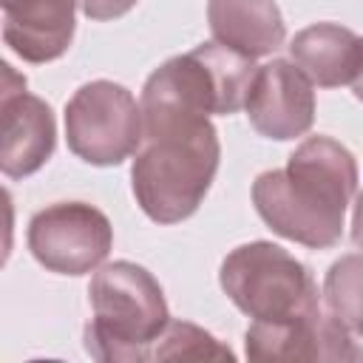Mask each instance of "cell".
Listing matches in <instances>:
<instances>
[{"label":"cell","mask_w":363,"mask_h":363,"mask_svg":"<svg viewBox=\"0 0 363 363\" xmlns=\"http://www.w3.org/2000/svg\"><path fill=\"white\" fill-rule=\"evenodd\" d=\"M0 170L9 179L37 173L54 153L57 122L45 99L26 91V77L3 62L0 88Z\"/></svg>","instance_id":"ba28073f"},{"label":"cell","mask_w":363,"mask_h":363,"mask_svg":"<svg viewBox=\"0 0 363 363\" xmlns=\"http://www.w3.org/2000/svg\"><path fill=\"white\" fill-rule=\"evenodd\" d=\"M323 306L343 329L363 337V252L340 255L329 267L323 278Z\"/></svg>","instance_id":"5bb4252c"},{"label":"cell","mask_w":363,"mask_h":363,"mask_svg":"<svg viewBox=\"0 0 363 363\" xmlns=\"http://www.w3.org/2000/svg\"><path fill=\"white\" fill-rule=\"evenodd\" d=\"M139 0H79V9L91 20H116L128 14Z\"/></svg>","instance_id":"2e32d148"},{"label":"cell","mask_w":363,"mask_h":363,"mask_svg":"<svg viewBox=\"0 0 363 363\" xmlns=\"http://www.w3.org/2000/svg\"><path fill=\"white\" fill-rule=\"evenodd\" d=\"M255 65L247 54L221 43H201L162 62L145 82L142 111H182L199 116H230L244 108Z\"/></svg>","instance_id":"277c9868"},{"label":"cell","mask_w":363,"mask_h":363,"mask_svg":"<svg viewBox=\"0 0 363 363\" xmlns=\"http://www.w3.org/2000/svg\"><path fill=\"white\" fill-rule=\"evenodd\" d=\"M352 91H354V96L363 102V68H360V74L354 77V82H352Z\"/></svg>","instance_id":"ac0fdd59"},{"label":"cell","mask_w":363,"mask_h":363,"mask_svg":"<svg viewBox=\"0 0 363 363\" xmlns=\"http://www.w3.org/2000/svg\"><path fill=\"white\" fill-rule=\"evenodd\" d=\"M289 57L315 85L340 88L363 68V40L340 23H315L292 37Z\"/></svg>","instance_id":"7c38bea8"},{"label":"cell","mask_w":363,"mask_h":363,"mask_svg":"<svg viewBox=\"0 0 363 363\" xmlns=\"http://www.w3.org/2000/svg\"><path fill=\"white\" fill-rule=\"evenodd\" d=\"M250 360H363V346L329 312L318 309L281 323L252 320L244 335Z\"/></svg>","instance_id":"30bf717a"},{"label":"cell","mask_w":363,"mask_h":363,"mask_svg":"<svg viewBox=\"0 0 363 363\" xmlns=\"http://www.w3.org/2000/svg\"><path fill=\"white\" fill-rule=\"evenodd\" d=\"M312 79L292 60H269L255 71L244 111L250 125L275 142L303 136L315 122Z\"/></svg>","instance_id":"9c48e42d"},{"label":"cell","mask_w":363,"mask_h":363,"mask_svg":"<svg viewBox=\"0 0 363 363\" xmlns=\"http://www.w3.org/2000/svg\"><path fill=\"white\" fill-rule=\"evenodd\" d=\"M207 23L216 43L250 60L278 51L286 40V26L275 0H207Z\"/></svg>","instance_id":"4fadbf2b"},{"label":"cell","mask_w":363,"mask_h":363,"mask_svg":"<svg viewBox=\"0 0 363 363\" xmlns=\"http://www.w3.org/2000/svg\"><path fill=\"white\" fill-rule=\"evenodd\" d=\"M218 281L227 298L261 323H281L320 309L309 267L272 241H250L227 252Z\"/></svg>","instance_id":"5b68a950"},{"label":"cell","mask_w":363,"mask_h":363,"mask_svg":"<svg viewBox=\"0 0 363 363\" xmlns=\"http://www.w3.org/2000/svg\"><path fill=\"white\" fill-rule=\"evenodd\" d=\"M201 357H233L210 332L187 320H170L153 346L150 360H201Z\"/></svg>","instance_id":"9a60e30c"},{"label":"cell","mask_w":363,"mask_h":363,"mask_svg":"<svg viewBox=\"0 0 363 363\" xmlns=\"http://www.w3.org/2000/svg\"><path fill=\"white\" fill-rule=\"evenodd\" d=\"M91 320L85 352L102 363H142L170 323L159 281L133 261H113L94 272L88 286Z\"/></svg>","instance_id":"3957f363"},{"label":"cell","mask_w":363,"mask_h":363,"mask_svg":"<svg viewBox=\"0 0 363 363\" xmlns=\"http://www.w3.org/2000/svg\"><path fill=\"white\" fill-rule=\"evenodd\" d=\"M145 139L130 167L133 199L156 224L190 218L204 201L221 159L210 116L142 111Z\"/></svg>","instance_id":"7a4b0ae2"},{"label":"cell","mask_w":363,"mask_h":363,"mask_svg":"<svg viewBox=\"0 0 363 363\" xmlns=\"http://www.w3.org/2000/svg\"><path fill=\"white\" fill-rule=\"evenodd\" d=\"M79 0H0L3 40L26 62L60 60L77 28Z\"/></svg>","instance_id":"8fae6325"},{"label":"cell","mask_w":363,"mask_h":363,"mask_svg":"<svg viewBox=\"0 0 363 363\" xmlns=\"http://www.w3.org/2000/svg\"><path fill=\"white\" fill-rule=\"evenodd\" d=\"M357 193V162L332 136H309L286 167L252 182V204L264 224L295 244L329 250L343 235L346 207Z\"/></svg>","instance_id":"6da1fadb"},{"label":"cell","mask_w":363,"mask_h":363,"mask_svg":"<svg viewBox=\"0 0 363 363\" xmlns=\"http://www.w3.org/2000/svg\"><path fill=\"white\" fill-rule=\"evenodd\" d=\"M28 250L48 272L85 275L102 267L113 247V227L85 201H57L37 210L26 233Z\"/></svg>","instance_id":"52a82bcc"},{"label":"cell","mask_w":363,"mask_h":363,"mask_svg":"<svg viewBox=\"0 0 363 363\" xmlns=\"http://www.w3.org/2000/svg\"><path fill=\"white\" fill-rule=\"evenodd\" d=\"M145 119L136 96L111 79H94L74 91L65 105L68 150L96 167L122 164L142 147Z\"/></svg>","instance_id":"8992f818"},{"label":"cell","mask_w":363,"mask_h":363,"mask_svg":"<svg viewBox=\"0 0 363 363\" xmlns=\"http://www.w3.org/2000/svg\"><path fill=\"white\" fill-rule=\"evenodd\" d=\"M352 241L363 250V193H357L354 213H352Z\"/></svg>","instance_id":"e0dca14e"}]
</instances>
